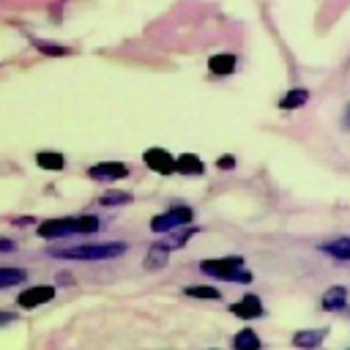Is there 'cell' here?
Listing matches in <instances>:
<instances>
[{
	"instance_id": "obj_1",
	"label": "cell",
	"mask_w": 350,
	"mask_h": 350,
	"mask_svg": "<svg viewBox=\"0 0 350 350\" xmlns=\"http://www.w3.org/2000/svg\"><path fill=\"white\" fill-rule=\"evenodd\" d=\"M101 227V219L98 216H66V219H49V221H41L38 224V235L41 238H66V235H77V232H96Z\"/></svg>"
},
{
	"instance_id": "obj_2",
	"label": "cell",
	"mask_w": 350,
	"mask_h": 350,
	"mask_svg": "<svg viewBox=\"0 0 350 350\" xmlns=\"http://www.w3.org/2000/svg\"><path fill=\"white\" fill-rule=\"evenodd\" d=\"M126 243L109 241V243H82V246H68V249H49L52 257L57 260H112L126 254Z\"/></svg>"
},
{
	"instance_id": "obj_3",
	"label": "cell",
	"mask_w": 350,
	"mask_h": 350,
	"mask_svg": "<svg viewBox=\"0 0 350 350\" xmlns=\"http://www.w3.org/2000/svg\"><path fill=\"white\" fill-rule=\"evenodd\" d=\"M200 271L213 276V279H221V282H241V284H249L252 282V271L246 268L243 257H213V260H202L200 262Z\"/></svg>"
},
{
	"instance_id": "obj_4",
	"label": "cell",
	"mask_w": 350,
	"mask_h": 350,
	"mask_svg": "<svg viewBox=\"0 0 350 350\" xmlns=\"http://www.w3.org/2000/svg\"><path fill=\"white\" fill-rule=\"evenodd\" d=\"M191 219H194V211L189 205H172L170 211L150 219V230L153 232H167V230H175L180 224H191Z\"/></svg>"
},
{
	"instance_id": "obj_5",
	"label": "cell",
	"mask_w": 350,
	"mask_h": 350,
	"mask_svg": "<svg viewBox=\"0 0 350 350\" xmlns=\"http://www.w3.org/2000/svg\"><path fill=\"white\" fill-rule=\"evenodd\" d=\"M142 159H145V167L153 170V172H159V175H172L175 172V159L164 148H148L142 153Z\"/></svg>"
},
{
	"instance_id": "obj_6",
	"label": "cell",
	"mask_w": 350,
	"mask_h": 350,
	"mask_svg": "<svg viewBox=\"0 0 350 350\" xmlns=\"http://www.w3.org/2000/svg\"><path fill=\"white\" fill-rule=\"evenodd\" d=\"M52 298H55V287H52V284H36V287L22 290L19 298H16V304H19L22 309H36V306H41V304H49Z\"/></svg>"
},
{
	"instance_id": "obj_7",
	"label": "cell",
	"mask_w": 350,
	"mask_h": 350,
	"mask_svg": "<svg viewBox=\"0 0 350 350\" xmlns=\"http://www.w3.org/2000/svg\"><path fill=\"white\" fill-rule=\"evenodd\" d=\"M129 164L123 161H101V164H93L88 170V175L93 180H120V178H129Z\"/></svg>"
},
{
	"instance_id": "obj_8",
	"label": "cell",
	"mask_w": 350,
	"mask_h": 350,
	"mask_svg": "<svg viewBox=\"0 0 350 350\" xmlns=\"http://www.w3.org/2000/svg\"><path fill=\"white\" fill-rule=\"evenodd\" d=\"M230 312H232L235 317H241V320H254V317H262V314H265L262 301H260L254 293H246L241 301H235V304L230 306Z\"/></svg>"
},
{
	"instance_id": "obj_9",
	"label": "cell",
	"mask_w": 350,
	"mask_h": 350,
	"mask_svg": "<svg viewBox=\"0 0 350 350\" xmlns=\"http://www.w3.org/2000/svg\"><path fill=\"white\" fill-rule=\"evenodd\" d=\"M320 306H323L325 312L345 309V306H347V287H345V284H334V287H328V290L323 293V298H320Z\"/></svg>"
},
{
	"instance_id": "obj_10",
	"label": "cell",
	"mask_w": 350,
	"mask_h": 350,
	"mask_svg": "<svg viewBox=\"0 0 350 350\" xmlns=\"http://www.w3.org/2000/svg\"><path fill=\"white\" fill-rule=\"evenodd\" d=\"M175 172H180V175H202L205 172V164L200 161V156L183 153V156L175 159Z\"/></svg>"
},
{
	"instance_id": "obj_11",
	"label": "cell",
	"mask_w": 350,
	"mask_h": 350,
	"mask_svg": "<svg viewBox=\"0 0 350 350\" xmlns=\"http://www.w3.org/2000/svg\"><path fill=\"white\" fill-rule=\"evenodd\" d=\"M194 232H197V227H191V224H180V227H175V230H167L164 246H167V249H178V246H183Z\"/></svg>"
},
{
	"instance_id": "obj_12",
	"label": "cell",
	"mask_w": 350,
	"mask_h": 350,
	"mask_svg": "<svg viewBox=\"0 0 350 350\" xmlns=\"http://www.w3.org/2000/svg\"><path fill=\"white\" fill-rule=\"evenodd\" d=\"M235 55H230V52H221V55H213L211 60H208V68L213 71V74H219V77H224V74H232L235 71Z\"/></svg>"
},
{
	"instance_id": "obj_13",
	"label": "cell",
	"mask_w": 350,
	"mask_h": 350,
	"mask_svg": "<svg viewBox=\"0 0 350 350\" xmlns=\"http://www.w3.org/2000/svg\"><path fill=\"white\" fill-rule=\"evenodd\" d=\"M36 164H38L41 170L57 172V170H63L66 159H63V153H57V150H41V153H36Z\"/></svg>"
},
{
	"instance_id": "obj_14",
	"label": "cell",
	"mask_w": 350,
	"mask_h": 350,
	"mask_svg": "<svg viewBox=\"0 0 350 350\" xmlns=\"http://www.w3.org/2000/svg\"><path fill=\"white\" fill-rule=\"evenodd\" d=\"M323 339H325V328H309V331H298L293 336V345L295 347H317Z\"/></svg>"
},
{
	"instance_id": "obj_15",
	"label": "cell",
	"mask_w": 350,
	"mask_h": 350,
	"mask_svg": "<svg viewBox=\"0 0 350 350\" xmlns=\"http://www.w3.org/2000/svg\"><path fill=\"white\" fill-rule=\"evenodd\" d=\"M167 246L164 243H153L150 249H148V254H145V268H150V271H159L161 265H167Z\"/></svg>"
},
{
	"instance_id": "obj_16",
	"label": "cell",
	"mask_w": 350,
	"mask_h": 350,
	"mask_svg": "<svg viewBox=\"0 0 350 350\" xmlns=\"http://www.w3.org/2000/svg\"><path fill=\"white\" fill-rule=\"evenodd\" d=\"M309 101V90L306 88H293V90H287V96L279 101V107L282 109H298V107H304Z\"/></svg>"
},
{
	"instance_id": "obj_17",
	"label": "cell",
	"mask_w": 350,
	"mask_h": 350,
	"mask_svg": "<svg viewBox=\"0 0 350 350\" xmlns=\"http://www.w3.org/2000/svg\"><path fill=\"white\" fill-rule=\"evenodd\" d=\"M320 252L336 257V260H350V238H342V241H331V243H323Z\"/></svg>"
},
{
	"instance_id": "obj_18",
	"label": "cell",
	"mask_w": 350,
	"mask_h": 350,
	"mask_svg": "<svg viewBox=\"0 0 350 350\" xmlns=\"http://www.w3.org/2000/svg\"><path fill=\"white\" fill-rule=\"evenodd\" d=\"M186 295L189 298H205V301H219L221 298V293L216 287H208V284H189Z\"/></svg>"
},
{
	"instance_id": "obj_19",
	"label": "cell",
	"mask_w": 350,
	"mask_h": 350,
	"mask_svg": "<svg viewBox=\"0 0 350 350\" xmlns=\"http://www.w3.org/2000/svg\"><path fill=\"white\" fill-rule=\"evenodd\" d=\"M232 347H238V350H254V347H260V339H257V334L254 331H249V328H243V331H238L235 334V339H232Z\"/></svg>"
},
{
	"instance_id": "obj_20",
	"label": "cell",
	"mask_w": 350,
	"mask_h": 350,
	"mask_svg": "<svg viewBox=\"0 0 350 350\" xmlns=\"http://www.w3.org/2000/svg\"><path fill=\"white\" fill-rule=\"evenodd\" d=\"M25 276H27V273H25L22 268H0V290L25 282Z\"/></svg>"
},
{
	"instance_id": "obj_21",
	"label": "cell",
	"mask_w": 350,
	"mask_h": 350,
	"mask_svg": "<svg viewBox=\"0 0 350 350\" xmlns=\"http://www.w3.org/2000/svg\"><path fill=\"white\" fill-rule=\"evenodd\" d=\"M98 202L101 205H126V202H131V194L129 191H107V194H101L98 197Z\"/></svg>"
},
{
	"instance_id": "obj_22",
	"label": "cell",
	"mask_w": 350,
	"mask_h": 350,
	"mask_svg": "<svg viewBox=\"0 0 350 350\" xmlns=\"http://www.w3.org/2000/svg\"><path fill=\"white\" fill-rule=\"evenodd\" d=\"M33 46L41 49V52H46V55H68L66 46H60V44H49V41H41V38H33Z\"/></svg>"
},
{
	"instance_id": "obj_23",
	"label": "cell",
	"mask_w": 350,
	"mask_h": 350,
	"mask_svg": "<svg viewBox=\"0 0 350 350\" xmlns=\"http://www.w3.org/2000/svg\"><path fill=\"white\" fill-rule=\"evenodd\" d=\"M216 167H219V170H232V167H235V159H232V156H221V159L216 161Z\"/></svg>"
},
{
	"instance_id": "obj_24",
	"label": "cell",
	"mask_w": 350,
	"mask_h": 350,
	"mask_svg": "<svg viewBox=\"0 0 350 350\" xmlns=\"http://www.w3.org/2000/svg\"><path fill=\"white\" fill-rule=\"evenodd\" d=\"M0 252H14V243L8 238H0Z\"/></svg>"
},
{
	"instance_id": "obj_25",
	"label": "cell",
	"mask_w": 350,
	"mask_h": 350,
	"mask_svg": "<svg viewBox=\"0 0 350 350\" xmlns=\"http://www.w3.org/2000/svg\"><path fill=\"white\" fill-rule=\"evenodd\" d=\"M14 320V312H0V325L3 323H11Z\"/></svg>"
},
{
	"instance_id": "obj_26",
	"label": "cell",
	"mask_w": 350,
	"mask_h": 350,
	"mask_svg": "<svg viewBox=\"0 0 350 350\" xmlns=\"http://www.w3.org/2000/svg\"><path fill=\"white\" fill-rule=\"evenodd\" d=\"M345 126L350 129V104H347V112H345Z\"/></svg>"
}]
</instances>
